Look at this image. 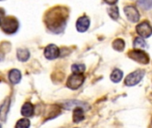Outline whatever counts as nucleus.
Segmentation results:
<instances>
[{
	"mask_svg": "<svg viewBox=\"0 0 152 128\" xmlns=\"http://www.w3.org/2000/svg\"><path fill=\"white\" fill-rule=\"evenodd\" d=\"M69 15V11L63 6H55L50 9L45 16V23L49 30L53 33H61L63 31L67 19Z\"/></svg>",
	"mask_w": 152,
	"mask_h": 128,
	"instance_id": "f257e3e1",
	"label": "nucleus"
},
{
	"mask_svg": "<svg viewBox=\"0 0 152 128\" xmlns=\"http://www.w3.org/2000/svg\"><path fill=\"white\" fill-rule=\"evenodd\" d=\"M30 122L27 118H21L18 120V122L15 125V128H29Z\"/></svg>",
	"mask_w": 152,
	"mask_h": 128,
	"instance_id": "412c9836",
	"label": "nucleus"
},
{
	"mask_svg": "<svg viewBox=\"0 0 152 128\" xmlns=\"http://www.w3.org/2000/svg\"><path fill=\"white\" fill-rule=\"evenodd\" d=\"M77 107H81L84 110H86V107L88 108V105L86 102H78V101L67 102L63 104V108H65L67 110H70L71 108H77Z\"/></svg>",
	"mask_w": 152,
	"mask_h": 128,
	"instance_id": "4468645a",
	"label": "nucleus"
},
{
	"mask_svg": "<svg viewBox=\"0 0 152 128\" xmlns=\"http://www.w3.org/2000/svg\"><path fill=\"white\" fill-rule=\"evenodd\" d=\"M60 53H61V50L59 49V47H57V45L53 44L48 45L44 51L45 57L48 60H54L58 58L60 56Z\"/></svg>",
	"mask_w": 152,
	"mask_h": 128,
	"instance_id": "6e6552de",
	"label": "nucleus"
},
{
	"mask_svg": "<svg viewBox=\"0 0 152 128\" xmlns=\"http://www.w3.org/2000/svg\"><path fill=\"white\" fill-rule=\"evenodd\" d=\"M105 3H107L108 4H110V5H112V4H115L118 0H103Z\"/></svg>",
	"mask_w": 152,
	"mask_h": 128,
	"instance_id": "5701e85b",
	"label": "nucleus"
},
{
	"mask_svg": "<svg viewBox=\"0 0 152 128\" xmlns=\"http://www.w3.org/2000/svg\"><path fill=\"white\" fill-rule=\"evenodd\" d=\"M29 52L27 49H18L17 58L20 61H27L29 58Z\"/></svg>",
	"mask_w": 152,
	"mask_h": 128,
	"instance_id": "f3484780",
	"label": "nucleus"
},
{
	"mask_svg": "<svg viewBox=\"0 0 152 128\" xmlns=\"http://www.w3.org/2000/svg\"><path fill=\"white\" fill-rule=\"evenodd\" d=\"M108 12H109V15H110V17L112 20H117L119 18V11H118V6H116V5L111 6L110 8H109Z\"/></svg>",
	"mask_w": 152,
	"mask_h": 128,
	"instance_id": "a211bd4d",
	"label": "nucleus"
},
{
	"mask_svg": "<svg viewBox=\"0 0 152 128\" xmlns=\"http://www.w3.org/2000/svg\"><path fill=\"white\" fill-rule=\"evenodd\" d=\"M89 27H90V19L87 16L84 15L77 19L76 23V28L77 31L86 32L89 29Z\"/></svg>",
	"mask_w": 152,
	"mask_h": 128,
	"instance_id": "1a4fd4ad",
	"label": "nucleus"
},
{
	"mask_svg": "<svg viewBox=\"0 0 152 128\" xmlns=\"http://www.w3.org/2000/svg\"><path fill=\"white\" fill-rule=\"evenodd\" d=\"M137 34L142 38H148L152 35V27L148 20H144L136 26Z\"/></svg>",
	"mask_w": 152,
	"mask_h": 128,
	"instance_id": "423d86ee",
	"label": "nucleus"
},
{
	"mask_svg": "<svg viewBox=\"0 0 152 128\" xmlns=\"http://www.w3.org/2000/svg\"><path fill=\"white\" fill-rule=\"evenodd\" d=\"M85 110L81 107L75 108L73 110V121L74 123H79L85 119Z\"/></svg>",
	"mask_w": 152,
	"mask_h": 128,
	"instance_id": "9d476101",
	"label": "nucleus"
},
{
	"mask_svg": "<svg viewBox=\"0 0 152 128\" xmlns=\"http://www.w3.org/2000/svg\"><path fill=\"white\" fill-rule=\"evenodd\" d=\"M0 128H2V126H1V124H0Z\"/></svg>",
	"mask_w": 152,
	"mask_h": 128,
	"instance_id": "b1692460",
	"label": "nucleus"
},
{
	"mask_svg": "<svg viewBox=\"0 0 152 128\" xmlns=\"http://www.w3.org/2000/svg\"><path fill=\"white\" fill-rule=\"evenodd\" d=\"M137 3L143 9L149 10L152 8V0H137Z\"/></svg>",
	"mask_w": 152,
	"mask_h": 128,
	"instance_id": "4be33fe9",
	"label": "nucleus"
},
{
	"mask_svg": "<svg viewBox=\"0 0 152 128\" xmlns=\"http://www.w3.org/2000/svg\"><path fill=\"white\" fill-rule=\"evenodd\" d=\"M20 112H21V115L26 118L31 117L34 114V106L30 102H26L22 105Z\"/></svg>",
	"mask_w": 152,
	"mask_h": 128,
	"instance_id": "f8f14e48",
	"label": "nucleus"
},
{
	"mask_svg": "<svg viewBox=\"0 0 152 128\" xmlns=\"http://www.w3.org/2000/svg\"><path fill=\"white\" fill-rule=\"evenodd\" d=\"M0 26L5 34L12 35L18 30L19 22L13 17H7V18H4L3 21H1Z\"/></svg>",
	"mask_w": 152,
	"mask_h": 128,
	"instance_id": "f03ea898",
	"label": "nucleus"
},
{
	"mask_svg": "<svg viewBox=\"0 0 152 128\" xmlns=\"http://www.w3.org/2000/svg\"><path fill=\"white\" fill-rule=\"evenodd\" d=\"M144 76H145L144 69H137L126 77L125 85L126 86H134L142 80Z\"/></svg>",
	"mask_w": 152,
	"mask_h": 128,
	"instance_id": "20e7f679",
	"label": "nucleus"
},
{
	"mask_svg": "<svg viewBox=\"0 0 152 128\" xmlns=\"http://www.w3.org/2000/svg\"><path fill=\"white\" fill-rule=\"evenodd\" d=\"M128 57L136 62H139L141 64H148L150 62V56L149 54L141 49H134L132 51H129L127 53Z\"/></svg>",
	"mask_w": 152,
	"mask_h": 128,
	"instance_id": "7ed1b4c3",
	"label": "nucleus"
},
{
	"mask_svg": "<svg viewBox=\"0 0 152 128\" xmlns=\"http://www.w3.org/2000/svg\"><path fill=\"white\" fill-rule=\"evenodd\" d=\"M124 12L131 22H138L140 20V12L134 5H126L124 7Z\"/></svg>",
	"mask_w": 152,
	"mask_h": 128,
	"instance_id": "0eeeda50",
	"label": "nucleus"
},
{
	"mask_svg": "<svg viewBox=\"0 0 152 128\" xmlns=\"http://www.w3.org/2000/svg\"><path fill=\"white\" fill-rule=\"evenodd\" d=\"M112 47L114 50L118 51V52H122L125 50L126 47V43L122 38H117L113 41L112 43Z\"/></svg>",
	"mask_w": 152,
	"mask_h": 128,
	"instance_id": "dca6fc26",
	"label": "nucleus"
},
{
	"mask_svg": "<svg viewBox=\"0 0 152 128\" xmlns=\"http://www.w3.org/2000/svg\"><path fill=\"white\" fill-rule=\"evenodd\" d=\"M8 78L12 84L16 85V84L20 83V81L21 79V73L19 69H12L8 74Z\"/></svg>",
	"mask_w": 152,
	"mask_h": 128,
	"instance_id": "9b49d317",
	"label": "nucleus"
},
{
	"mask_svg": "<svg viewBox=\"0 0 152 128\" xmlns=\"http://www.w3.org/2000/svg\"><path fill=\"white\" fill-rule=\"evenodd\" d=\"M0 25H1V19H0Z\"/></svg>",
	"mask_w": 152,
	"mask_h": 128,
	"instance_id": "393cba45",
	"label": "nucleus"
},
{
	"mask_svg": "<svg viewBox=\"0 0 152 128\" xmlns=\"http://www.w3.org/2000/svg\"><path fill=\"white\" fill-rule=\"evenodd\" d=\"M9 106H10V100L9 99H6L3 102V104L0 106V119L4 122L6 120V116H7V113L9 110Z\"/></svg>",
	"mask_w": 152,
	"mask_h": 128,
	"instance_id": "ddd939ff",
	"label": "nucleus"
},
{
	"mask_svg": "<svg viewBox=\"0 0 152 128\" xmlns=\"http://www.w3.org/2000/svg\"><path fill=\"white\" fill-rule=\"evenodd\" d=\"M85 82V77L83 74H72L67 80V86L71 90L78 89Z\"/></svg>",
	"mask_w": 152,
	"mask_h": 128,
	"instance_id": "39448f33",
	"label": "nucleus"
},
{
	"mask_svg": "<svg viewBox=\"0 0 152 128\" xmlns=\"http://www.w3.org/2000/svg\"><path fill=\"white\" fill-rule=\"evenodd\" d=\"M123 76H124V74H123L122 70H120L118 69H115L110 75V80L113 83H119L122 80Z\"/></svg>",
	"mask_w": 152,
	"mask_h": 128,
	"instance_id": "2eb2a0df",
	"label": "nucleus"
},
{
	"mask_svg": "<svg viewBox=\"0 0 152 128\" xmlns=\"http://www.w3.org/2000/svg\"><path fill=\"white\" fill-rule=\"evenodd\" d=\"M71 69L74 74H83L86 70V66L84 64H73Z\"/></svg>",
	"mask_w": 152,
	"mask_h": 128,
	"instance_id": "aec40b11",
	"label": "nucleus"
},
{
	"mask_svg": "<svg viewBox=\"0 0 152 128\" xmlns=\"http://www.w3.org/2000/svg\"><path fill=\"white\" fill-rule=\"evenodd\" d=\"M134 47L135 49H142V48L146 47V43H145L144 39L141 37H136L134 41Z\"/></svg>",
	"mask_w": 152,
	"mask_h": 128,
	"instance_id": "6ab92c4d",
	"label": "nucleus"
}]
</instances>
